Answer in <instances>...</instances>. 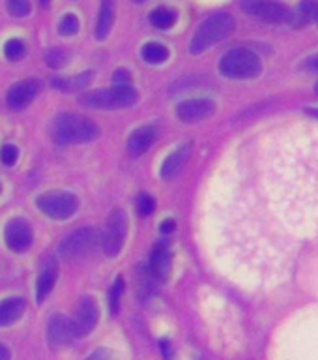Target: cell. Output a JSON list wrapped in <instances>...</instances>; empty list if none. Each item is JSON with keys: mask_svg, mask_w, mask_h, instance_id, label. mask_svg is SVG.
<instances>
[{"mask_svg": "<svg viewBox=\"0 0 318 360\" xmlns=\"http://www.w3.org/2000/svg\"><path fill=\"white\" fill-rule=\"evenodd\" d=\"M234 27L236 25L232 15L225 13V11L213 13L208 19H204L199 25V28H197V32L193 34L190 44V53L191 55H202L204 51H208L216 44L229 38Z\"/></svg>", "mask_w": 318, "mask_h": 360, "instance_id": "obj_1", "label": "cell"}, {"mask_svg": "<svg viewBox=\"0 0 318 360\" xmlns=\"http://www.w3.org/2000/svg\"><path fill=\"white\" fill-rule=\"evenodd\" d=\"M100 135V128L92 120L81 115L66 112L53 124V137L58 145H73V143H88Z\"/></svg>", "mask_w": 318, "mask_h": 360, "instance_id": "obj_2", "label": "cell"}, {"mask_svg": "<svg viewBox=\"0 0 318 360\" xmlns=\"http://www.w3.org/2000/svg\"><path fill=\"white\" fill-rule=\"evenodd\" d=\"M219 72L229 79H253L263 72V60L255 51L234 47L221 56Z\"/></svg>", "mask_w": 318, "mask_h": 360, "instance_id": "obj_3", "label": "cell"}, {"mask_svg": "<svg viewBox=\"0 0 318 360\" xmlns=\"http://www.w3.org/2000/svg\"><path fill=\"white\" fill-rule=\"evenodd\" d=\"M79 100L83 105L92 107V109H124V107L133 105L135 101L139 100V94L129 84H117L111 89L90 90Z\"/></svg>", "mask_w": 318, "mask_h": 360, "instance_id": "obj_4", "label": "cell"}, {"mask_svg": "<svg viewBox=\"0 0 318 360\" xmlns=\"http://www.w3.org/2000/svg\"><path fill=\"white\" fill-rule=\"evenodd\" d=\"M38 208L45 216L53 219H67L77 212L79 201L77 197L69 191H49L38 197L36 201Z\"/></svg>", "mask_w": 318, "mask_h": 360, "instance_id": "obj_5", "label": "cell"}, {"mask_svg": "<svg viewBox=\"0 0 318 360\" xmlns=\"http://www.w3.org/2000/svg\"><path fill=\"white\" fill-rule=\"evenodd\" d=\"M101 242L100 231L94 227H83V229L73 231L72 235H67L60 244V255L67 261L79 259L92 252Z\"/></svg>", "mask_w": 318, "mask_h": 360, "instance_id": "obj_6", "label": "cell"}, {"mask_svg": "<svg viewBox=\"0 0 318 360\" xmlns=\"http://www.w3.org/2000/svg\"><path fill=\"white\" fill-rule=\"evenodd\" d=\"M126 235H128V216L124 210L117 208L114 212L107 219L105 233L101 236V246L103 252L109 257H117L120 250H122L124 242H126Z\"/></svg>", "mask_w": 318, "mask_h": 360, "instance_id": "obj_7", "label": "cell"}, {"mask_svg": "<svg viewBox=\"0 0 318 360\" xmlns=\"http://www.w3.org/2000/svg\"><path fill=\"white\" fill-rule=\"evenodd\" d=\"M244 10L249 15L257 17L264 22H285L289 19V6L279 2V0H246Z\"/></svg>", "mask_w": 318, "mask_h": 360, "instance_id": "obj_8", "label": "cell"}, {"mask_svg": "<svg viewBox=\"0 0 318 360\" xmlns=\"http://www.w3.org/2000/svg\"><path fill=\"white\" fill-rule=\"evenodd\" d=\"M100 321V308L92 297H83L79 300L77 308H75V317H73V330L75 338L88 336L90 332L94 330L95 325Z\"/></svg>", "mask_w": 318, "mask_h": 360, "instance_id": "obj_9", "label": "cell"}, {"mask_svg": "<svg viewBox=\"0 0 318 360\" xmlns=\"http://www.w3.org/2000/svg\"><path fill=\"white\" fill-rule=\"evenodd\" d=\"M4 240H6V246L10 248L11 252H15V253L27 252L28 248L32 246V240H34L32 229H30V225H28L27 219H22V218L10 219V221L6 224Z\"/></svg>", "mask_w": 318, "mask_h": 360, "instance_id": "obj_10", "label": "cell"}, {"mask_svg": "<svg viewBox=\"0 0 318 360\" xmlns=\"http://www.w3.org/2000/svg\"><path fill=\"white\" fill-rule=\"evenodd\" d=\"M41 90V83L38 79H25V81H19L17 84H13L10 90H8V105L13 111H21L30 103V101L39 94Z\"/></svg>", "mask_w": 318, "mask_h": 360, "instance_id": "obj_11", "label": "cell"}, {"mask_svg": "<svg viewBox=\"0 0 318 360\" xmlns=\"http://www.w3.org/2000/svg\"><path fill=\"white\" fill-rule=\"evenodd\" d=\"M213 112H216V103L206 98L185 100L176 107V115L182 122H199V120L212 117Z\"/></svg>", "mask_w": 318, "mask_h": 360, "instance_id": "obj_12", "label": "cell"}, {"mask_svg": "<svg viewBox=\"0 0 318 360\" xmlns=\"http://www.w3.org/2000/svg\"><path fill=\"white\" fill-rule=\"evenodd\" d=\"M73 340H75V330H73L72 319L60 314L53 315L47 323V342L53 347H64Z\"/></svg>", "mask_w": 318, "mask_h": 360, "instance_id": "obj_13", "label": "cell"}, {"mask_svg": "<svg viewBox=\"0 0 318 360\" xmlns=\"http://www.w3.org/2000/svg\"><path fill=\"white\" fill-rule=\"evenodd\" d=\"M171 269H173V255H171V250L165 244H156L152 248L150 253V263H148V274L154 281H165L171 274Z\"/></svg>", "mask_w": 318, "mask_h": 360, "instance_id": "obj_14", "label": "cell"}, {"mask_svg": "<svg viewBox=\"0 0 318 360\" xmlns=\"http://www.w3.org/2000/svg\"><path fill=\"white\" fill-rule=\"evenodd\" d=\"M286 22L294 28H302L305 25H311V22H318V0H302L289 13Z\"/></svg>", "mask_w": 318, "mask_h": 360, "instance_id": "obj_15", "label": "cell"}, {"mask_svg": "<svg viewBox=\"0 0 318 360\" xmlns=\"http://www.w3.org/2000/svg\"><path fill=\"white\" fill-rule=\"evenodd\" d=\"M157 139V129L154 126H143L135 129L128 141V150L131 156H143Z\"/></svg>", "mask_w": 318, "mask_h": 360, "instance_id": "obj_16", "label": "cell"}, {"mask_svg": "<svg viewBox=\"0 0 318 360\" xmlns=\"http://www.w3.org/2000/svg\"><path fill=\"white\" fill-rule=\"evenodd\" d=\"M27 302L21 297H10L4 298L0 302V326H10L13 323L21 319V315L25 314Z\"/></svg>", "mask_w": 318, "mask_h": 360, "instance_id": "obj_17", "label": "cell"}, {"mask_svg": "<svg viewBox=\"0 0 318 360\" xmlns=\"http://www.w3.org/2000/svg\"><path fill=\"white\" fill-rule=\"evenodd\" d=\"M56 280H58V264L51 259L47 266L41 270V274L38 276V285H36V300H38V304H41L45 298L49 297Z\"/></svg>", "mask_w": 318, "mask_h": 360, "instance_id": "obj_18", "label": "cell"}, {"mask_svg": "<svg viewBox=\"0 0 318 360\" xmlns=\"http://www.w3.org/2000/svg\"><path fill=\"white\" fill-rule=\"evenodd\" d=\"M190 156H191V145L180 146V148H176L173 154H168L161 165V179L165 180L173 179L174 174L184 167V163L187 162V158Z\"/></svg>", "mask_w": 318, "mask_h": 360, "instance_id": "obj_19", "label": "cell"}, {"mask_svg": "<svg viewBox=\"0 0 318 360\" xmlns=\"http://www.w3.org/2000/svg\"><path fill=\"white\" fill-rule=\"evenodd\" d=\"M112 21H114V0H101L100 15L95 22V38L105 39L111 32Z\"/></svg>", "mask_w": 318, "mask_h": 360, "instance_id": "obj_20", "label": "cell"}, {"mask_svg": "<svg viewBox=\"0 0 318 360\" xmlns=\"http://www.w3.org/2000/svg\"><path fill=\"white\" fill-rule=\"evenodd\" d=\"M92 81V73L84 72L79 75H72V77H56L53 79V86L62 92H75V90L86 89Z\"/></svg>", "mask_w": 318, "mask_h": 360, "instance_id": "obj_21", "label": "cell"}, {"mask_svg": "<svg viewBox=\"0 0 318 360\" xmlns=\"http://www.w3.org/2000/svg\"><path fill=\"white\" fill-rule=\"evenodd\" d=\"M178 19V13L173 8H167V6H161V8H156V10L150 13V22L159 30H167L176 22Z\"/></svg>", "mask_w": 318, "mask_h": 360, "instance_id": "obj_22", "label": "cell"}, {"mask_svg": "<svg viewBox=\"0 0 318 360\" xmlns=\"http://www.w3.org/2000/svg\"><path fill=\"white\" fill-rule=\"evenodd\" d=\"M140 55L148 64H163L168 58V49L161 44H146Z\"/></svg>", "mask_w": 318, "mask_h": 360, "instance_id": "obj_23", "label": "cell"}, {"mask_svg": "<svg viewBox=\"0 0 318 360\" xmlns=\"http://www.w3.org/2000/svg\"><path fill=\"white\" fill-rule=\"evenodd\" d=\"M122 292H124V278H117L114 283H112L111 291H109V308H111L112 315H117L118 309H120Z\"/></svg>", "mask_w": 318, "mask_h": 360, "instance_id": "obj_24", "label": "cell"}, {"mask_svg": "<svg viewBox=\"0 0 318 360\" xmlns=\"http://www.w3.org/2000/svg\"><path fill=\"white\" fill-rule=\"evenodd\" d=\"M69 60V53L66 49H49L45 53V64L51 68L66 66Z\"/></svg>", "mask_w": 318, "mask_h": 360, "instance_id": "obj_25", "label": "cell"}, {"mask_svg": "<svg viewBox=\"0 0 318 360\" xmlns=\"http://www.w3.org/2000/svg\"><path fill=\"white\" fill-rule=\"evenodd\" d=\"M4 55L8 60H19L25 56V44H22V39H8L4 45Z\"/></svg>", "mask_w": 318, "mask_h": 360, "instance_id": "obj_26", "label": "cell"}, {"mask_svg": "<svg viewBox=\"0 0 318 360\" xmlns=\"http://www.w3.org/2000/svg\"><path fill=\"white\" fill-rule=\"evenodd\" d=\"M135 205H137V210H139L140 216H150V214H154V210H156V201H154V197L148 195V193H140V195H137V201H135Z\"/></svg>", "mask_w": 318, "mask_h": 360, "instance_id": "obj_27", "label": "cell"}, {"mask_svg": "<svg viewBox=\"0 0 318 360\" xmlns=\"http://www.w3.org/2000/svg\"><path fill=\"white\" fill-rule=\"evenodd\" d=\"M58 32H60L62 36H73V34H77L79 32L77 17L73 15V13H67V15L60 21V25H58Z\"/></svg>", "mask_w": 318, "mask_h": 360, "instance_id": "obj_28", "label": "cell"}, {"mask_svg": "<svg viewBox=\"0 0 318 360\" xmlns=\"http://www.w3.org/2000/svg\"><path fill=\"white\" fill-rule=\"evenodd\" d=\"M19 158V148L15 145H4L0 148V162L4 163L6 167H11Z\"/></svg>", "mask_w": 318, "mask_h": 360, "instance_id": "obj_29", "label": "cell"}, {"mask_svg": "<svg viewBox=\"0 0 318 360\" xmlns=\"http://www.w3.org/2000/svg\"><path fill=\"white\" fill-rule=\"evenodd\" d=\"M8 10L11 15L27 17L30 13V2L28 0H8Z\"/></svg>", "mask_w": 318, "mask_h": 360, "instance_id": "obj_30", "label": "cell"}, {"mask_svg": "<svg viewBox=\"0 0 318 360\" xmlns=\"http://www.w3.org/2000/svg\"><path fill=\"white\" fill-rule=\"evenodd\" d=\"M86 360H118V359L111 349H95L94 353L90 354Z\"/></svg>", "mask_w": 318, "mask_h": 360, "instance_id": "obj_31", "label": "cell"}, {"mask_svg": "<svg viewBox=\"0 0 318 360\" xmlns=\"http://www.w3.org/2000/svg\"><path fill=\"white\" fill-rule=\"evenodd\" d=\"M302 70L309 73H318V53L314 55H309L305 60L302 62Z\"/></svg>", "mask_w": 318, "mask_h": 360, "instance_id": "obj_32", "label": "cell"}, {"mask_svg": "<svg viewBox=\"0 0 318 360\" xmlns=\"http://www.w3.org/2000/svg\"><path fill=\"white\" fill-rule=\"evenodd\" d=\"M114 81H117V84H128L129 83L128 70H118V72L114 73Z\"/></svg>", "mask_w": 318, "mask_h": 360, "instance_id": "obj_33", "label": "cell"}, {"mask_svg": "<svg viewBox=\"0 0 318 360\" xmlns=\"http://www.w3.org/2000/svg\"><path fill=\"white\" fill-rule=\"evenodd\" d=\"M174 231V219H165L161 224V233H171Z\"/></svg>", "mask_w": 318, "mask_h": 360, "instance_id": "obj_34", "label": "cell"}, {"mask_svg": "<svg viewBox=\"0 0 318 360\" xmlns=\"http://www.w3.org/2000/svg\"><path fill=\"white\" fill-rule=\"evenodd\" d=\"M0 360H11V351L0 343Z\"/></svg>", "mask_w": 318, "mask_h": 360, "instance_id": "obj_35", "label": "cell"}, {"mask_svg": "<svg viewBox=\"0 0 318 360\" xmlns=\"http://www.w3.org/2000/svg\"><path fill=\"white\" fill-rule=\"evenodd\" d=\"M305 112H307V115H311V117L318 118V107H311V109H305Z\"/></svg>", "mask_w": 318, "mask_h": 360, "instance_id": "obj_36", "label": "cell"}, {"mask_svg": "<svg viewBox=\"0 0 318 360\" xmlns=\"http://www.w3.org/2000/svg\"><path fill=\"white\" fill-rule=\"evenodd\" d=\"M49 2H51V0H41V4H44V6H47Z\"/></svg>", "mask_w": 318, "mask_h": 360, "instance_id": "obj_37", "label": "cell"}, {"mask_svg": "<svg viewBox=\"0 0 318 360\" xmlns=\"http://www.w3.org/2000/svg\"><path fill=\"white\" fill-rule=\"evenodd\" d=\"M314 92H317V96H318V81L314 83Z\"/></svg>", "mask_w": 318, "mask_h": 360, "instance_id": "obj_38", "label": "cell"}, {"mask_svg": "<svg viewBox=\"0 0 318 360\" xmlns=\"http://www.w3.org/2000/svg\"><path fill=\"white\" fill-rule=\"evenodd\" d=\"M137 2H145V0H137Z\"/></svg>", "mask_w": 318, "mask_h": 360, "instance_id": "obj_39", "label": "cell"}, {"mask_svg": "<svg viewBox=\"0 0 318 360\" xmlns=\"http://www.w3.org/2000/svg\"><path fill=\"white\" fill-rule=\"evenodd\" d=\"M0 191H2V184H0Z\"/></svg>", "mask_w": 318, "mask_h": 360, "instance_id": "obj_40", "label": "cell"}]
</instances>
